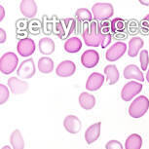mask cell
Segmentation results:
<instances>
[{"label": "cell", "instance_id": "cell-1", "mask_svg": "<svg viewBox=\"0 0 149 149\" xmlns=\"http://www.w3.org/2000/svg\"><path fill=\"white\" fill-rule=\"evenodd\" d=\"M82 37L85 44L89 47L106 48L111 43L112 36L110 33H103L102 26L97 22H85L82 26Z\"/></svg>", "mask_w": 149, "mask_h": 149}, {"label": "cell", "instance_id": "cell-2", "mask_svg": "<svg viewBox=\"0 0 149 149\" xmlns=\"http://www.w3.org/2000/svg\"><path fill=\"white\" fill-rule=\"evenodd\" d=\"M76 29V22L74 19H57V22L54 24V34L58 36L61 39H68L70 34Z\"/></svg>", "mask_w": 149, "mask_h": 149}, {"label": "cell", "instance_id": "cell-3", "mask_svg": "<svg viewBox=\"0 0 149 149\" xmlns=\"http://www.w3.org/2000/svg\"><path fill=\"white\" fill-rule=\"evenodd\" d=\"M92 13L94 19L97 22H103L109 19L114 14V8L111 3L107 2H98L93 5Z\"/></svg>", "mask_w": 149, "mask_h": 149}, {"label": "cell", "instance_id": "cell-4", "mask_svg": "<svg viewBox=\"0 0 149 149\" xmlns=\"http://www.w3.org/2000/svg\"><path fill=\"white\" fill-rule=\"evenodd\" d=\"M149 109V100L145 95H139L130 104L129 114L134 119L141 118Z\"/></svg>", "mask_w": 149, "mask_h": 149}, {"label": "cell", "instance_id": "cell-5", "mask_svg": "<svg viewBox=\"0 0 149 149\" xmlns=\"http://www.w3.org/2000/svg\"><path fill=\"white\" fill-rule=\"evenodd\" d=\"M19 58L15 53L8 52L2 55L0 58V71L5 75L11 74L18 67Z\"/></svg>", "mask_w": 149, "mask_h": 149}, {"label": "cell", "instance_id": "cell-6", "mask_svg": "<svg viewBox=\"0 0 149 149\" xmlns=\"http://www.w3.org/2000/svg\"><path fill=\"white\" fill-rule=\"evenodd\" d=\"M142 91V84L136 81H130L125 84L121 91V97L125 102H130Z\"/></svg>", "mask_w": 149, "mask_h": 149}, {"label": "cell", "instance_id": "cell-7", "mask_svg": "<svg viewBox=\"0 0 149 149\" xmlns=\"http://www.w3.org/2000/svg\"><path fill=\"white\" fill-rule=\"evenodd\" d=\"M127 51V45L124 42H116L107 49L105 53V58L108 61H116L124 56Z\"/></svg>", "mask_w": 149, "mask_h": 149}, {"label": "cell", "instance_id": "cell-8", "mask_svg": "<svg viewBox=\"0 0 149 149\" xmlns=\"http://www.w3.org/2000/svg\"><path fill=\"white\" fill-rule=\"evenodd\" d=\"M18 77L22 78V79H30L34 76L35 74V64L32 58H29V60L24 61L19 64L18 67V71H17Z\"/></svg>", "mask_w": 149, "mask_h": 149}, {"label": "cell", "instance_id": "cell-9", "mask_svg": "<svg viewBox=\"0 0 149 149\" xmlns=\"http://www.w3.org/2000/svg\"><path fill=\"white\" fill-rule=\"evenodd\" d=\"M35 42L31 38H22L17 44V51L21 57H30L35 52Z\"/></svg>", "mask_w": 149, "mask_h": 149}, {"label": "cell", "instance_id": "cell-10", "mask_svg": "<svg viewBox=\"0 0 149 149\" xmlns=\"http://www.w3.org/2000/svg\"><path fill=\"white\" fill-rule=\"evenodd\" d=\"M100 61V55L95 50H87L81 56V63L86 68H93Z\"/></svg>", "mask_w": 149, "mask_h": 149}, {"label": "cell", "instance_id": "cell-11", "mask_svg": "<svg viewBox=\"0 0 149 149\" xmlns=\"http://www.w3.org/2000/svg\"><path fill=\"white\" fill-rule=\"evenodd\" d=\"M8 86L13 95H22L29 90V83L24 80L18 79V77H11L8 79Z\"/></svg>", "mask_w": 149, "mask_h": 149}, {"label": "cell", "instance_id": "cell-12", "mask_svg": "<svg viewBox=\"0 0 149 149\" xmlns=\"http://www.w3.org/2000/svg\"><path fill=\"white\" fill-rule=\"evenodd\" d=\"M63 127L64 129L71 134H76L81 131L82 123L80 119L75 115H68L63 120Z\"/></svg>", "mask_w": 149, "mask_h": 149}, {"label": "cell", "instance_id": "cell-13", "mask_svg": "<svg viewBox=\"0 0 149 149\" xmlns=\"http://www.w3.org/2000/svg\"><path fill=\"white\" fill-rule=\"evenodd\" d=\"M104 80L105 78L102 73L93 72L88 77V80L86 82V89L91 92L97 91V90H100L102 87Z\"/></svg>", "mask_w": 149, "mask_h": 149}, {"label": "cell", "instance_id": "cell-14", "mask_svg": "<svg viewBox=\"0 0 149 149\" xmlns=\"http://www.w3.org/2000/svg\"><path fill=\"white\" fill-rule=\"evenodd\" d=\"M76 71V65L71 61H63L57 66L56 73L60 77H70Z\"/></svg>", "mask_w": 149, "mask_h": 149}, {"label": "cell", "instance_id": "cell-15", "mask_svg": "<svg viewBox=\"0 0 149 149\" xmlns=\"http://www.w3.org/2000/svg\"><path fill=\"white\" fill-rule=\"evenodd\" d=\"M19 10L26 18L32 19L37 14V4L33 0H22L19 4Z\"/></svg>", "mask_w": 149, "mask_h": 149}, {"label": "cell", "instance_id": "cell-16", "mask_svg": "<svg viewBox=\"0 0 149 149\" xmlns=\"http://www.w3.org/2000/svg\"><path fill=\"white\" fill-rule=\"evenodd\" d=\"M124 77L128 80H137L139 82H143L144 81V76H143L142 71L136 64H129L124 68Z\"/></svg>", "mask_w": 149, "mask_h": 149}, {"label": "cell", "instance_id": "cell-17", "mask_svg": "<svg viewBox=\"0 0 149 149\" xmlns=\"http://www.w3.org/2000/svg\"><path fill=\"white\" fill-rule=\"evenodd\" d=\"M100 126L102 123L97 122L91 125L90 127L87 129L85 132V140L88 144H92L94 143L95 140H97V139L100 136Z\"/></svg>", "mask_w": 149, "mask_h": 149}, {"label": "cell", "instance_id": "cell-18", "mask_svg": "<svg viewBox=\"0 0 149 149\" xmlns=\"http://www.w3.org/2000/svg\"><path fill=\"white\" fill-rule=\"evenodd\" d=\"M39 51L41 54L49 56L55 52V42L49 37H43L39 40L38 43Z\"/></svg>", "mask_w": 149, "mask_h": 149}, {"label": "cell", "instance_id": "cell-19", "mask_svg": "<svg viewBox=\"0 0 149 149\" xmlns=\"http://www.w3.org/2000/svg\"><path fill=\"white\" fill-rule=\"evenodd\" d=\"M144 41L140 37H133L129 41V49H128V55L129 57L134 58L136 57L140 50L142 49Z\"/></svg>", "mask_w": 149, "mask_h": 149}, {"label": "cell", "instance_id": "cell-20", "mask_svg": "<svg viewBox=\"0 0 149 149\" xmlns=\"http://www.w3.org/2000/svg\"><path fill=\"white\" fill-rule=\"evenodd\" d=\"M82 48V41L79 38L74 36V37H69L64 42V51L70 54L78 53Z\"/></svg>", "mask_w": 149, "mask_h": 149}, {"label": "cell", "instance_id": "cell-21", "mask_svg": "<svg viewBox=\"0 0 149 149\" xmlns=\"http://www.w3.org/2000/svg\"><path fill=\"white\" fill-rule=\"evenodd\" d=\"M79 104L85 110H91L95 105V97L89 93L83 92L79 95Z\"/></svg>", "mask_w": 149, "mask_h": 149}, {"label": "cell", "instance_id": "cell-22", "mask_svg": "<svg viewBox=\"0 0 149 149\" xmlns=\"http://www.w3.org/2000/svg\"><path fill=\"white\" fill-rule=\"evenodd\" d=\"M104 73L106 75V80L109 85H114L116 84L118 81H119L120 78V74L119 71H118V68L116 67V65L114 64H109V65L104 67Z\"/></svg>", "mask_w": 149, "mask_h": 149}, {"label": "cell", "instance_id": "cell-23", "mask_svg": "<svg viewBox=\"0 0 149 149\" xmlns=\"http://www.w3.org/2000/svg\"><path fill=\"white\" fill-rule=\"evenodd\" d=\"M37 65L39 71L41 73H44V74H49L54 70V61L51 58L43 57L39 58Z\"/></svg>", "mask_w": 149, "mask_h": 149}, {"label": "cell", "instance_id": "cell-24", "mask_svg": "<svg viewBox=\"0 0 149 149\" xmlns=\"http://www.w3.org/2000/svg\"><path fill=\"white\" fill-rule=\"evenodd\" d=\"M142 147V137L137 134H133L129 136L126 139V149H141Z\"/></svg>", "mask_w": 149, "mask_h": 149}, {"label": "cell", "instance_id": "cell-25", "mask_svg": "<svg viewBox=\"0 0 149 149\" xmlns=\"http://www.w3.org/2000/svg\"><path fill=\"white\" fill-rule=\"evenodd\" d=\"M10 143L13 149H24V140L19 130H15L10 136Z\"/></svg>", "mask_w": 149, "mask_h": 149}, {"label": "cell", "instance_id": "cell-26", "mask_svg": "<svg viewBox=\"0 0 149 149\" xmlns=\"http://www.w3.org/2000/svg\"><path fill=\"white\" fill-rule=\"evenodd\" d=\"M126 27H127V26H126L125 19L117 18L111 21L110 29L112 30L113 33H122L126 30Z\"/></svg>", "mask_w": 149, "mask_h": 149}, {"label": "cell", "instance_id": "cell-27", "mask_svg": "<svg viewBox=\"0 0 149 149\" xmlns=\"http://www.w3.org/2000/svg\"><path fill=\"white\" fill-rule=\"evenodd\" d=\"M75 16H76L78 21L84 22V24L88 22H92L93 19L92 13L88 9H86V8H80V9H78L76 11V13H75Z\"/></svg>", "mask_w": 149, "mask_h": 149}, {"label": "cell", "instance_id": "cell-28", "mask_svg": "<svg viewBox=\"0 0 149 149\" xmlns=\"http://www.w3.org/2000/svg\"><path fill=\"white\" fill-rule=\"evenodd\" d=\"M42 31L44 34H52V32H54V24L49 21L46 16H44L42 19Z\"/></svg>", "mask_w": 149, "mask_h": 149}, {"label": "cell", "instance_id": "cell-29", "mask_svg": "<svg viewBox=\"0 0 149 149\" xmlns=\"http://www.w3.org/2000/svg\"><path fill=\"white\" fill-rule=\"evenodd\" d=\"M139 61H140V65H141L142 71H146L148 68V64H149V54L147 50H142L139 53Z\"/></svg>", "mask_w": 149, "mask_h": 149}, {"label": "cell", "instance_id": "cell-30", "mask_svg": "<svg viewBox=\"0 0 149 149\" xmlns=\"http://www.w3.org/2000/svg\"><path fill=\"white\" fill-rule=\"evenodd\" d=\"M9 88L7 86L3 85V84H1L0 85V104H4L9 98Z\"/></svg>", "mask_w": 149, "mask_h": 149}, {"label": "cell", "instance_id": "cell-31", "mask_svg": "<svg viewBox=\"0 0 149 149\" xmlns=\"http://www.w3.org/2000/svg\"><path fill=\"white\" fill-rule=\"evenodd\" d=\"M105 149H123V145L118 140H109L105 144Z\"/></svg>", "mask_w": 149, "mask_h": 149}, {"label": "cell", "instance_id": "cell-32", "mask_svg": "<svg viewBox=\"0 0 149 149\" xmlns=\"http://www.w3.org/2000/svg\"><path fill=\"white\" fill-rule=\"evenodd\" d=\"M6 39H7V35H6V31L2 29H0V43L3 44L6 42Z\"/></svg>", "mask_w": 149, "mask_h": 149}, {"label": "cell", "instance_id": "cell-33", "mask_svg": "<svg viewBox=\"0 0 149 149\" xmlns=\"http://www.w3.org/2000/svg\"><path fill=\"white\" fill-rule=\"evenodd\" d=\"M141 24L143 27H145L146 29L149 30V14L144 17V19L141 21Z\"/></svg>", "mask_w": 149, "mask_h": 149}, {"label": "cell", "instance_id": "cell-34", "mask_svg": "<svg viewBox=\"0 0 149 149\" xmlns=\"http://www.w3.org/2000/svg\"><path fill=\"white\" fill-rule=\"evenodd\" d=\"M5 18V10L2 5H0V22H2Z\"/></svg>", "mask_w": 149, "mask_h": 149}, {"label": "cell", "instance_id": "cell-35", "mask_svg": "<svg viewBox=\"0 0 149 149\" xmlns=\"http://www.w3.org/2000/svg\"><path fill=\"white\" fill-rule=\"evenodd\" d=\"M140 4L144 5V6H149V0H139Z\"/></svg>", "mask_w": 149, "mask_h": 149}, {"label": "cell", "instance_id": "cell-36", "mask_svg": "<svg viewBox=\"0 0 149 149\" xmlns=\"http://www.w3.org/2000/svg\"><path fill=\"white\" fill-rule=\"evenodd\" d=\"M146 80H147V82L149 83V69H148L147 73H146Z\"/></svg>", "mask_w": 149, "mask_h": 149}, {"label": "cell", "instance_id": "cell-37", "mask_svg": "<svg viewBox=\"0 0 149 149\" xmlns=\"http://www.w3.org/2000/svg\"><path fill=\"white\" fill-rule=\"evenodd\" d=\"M1 149H12L10 147V146H8V145H5V146H3V147H2Z\"/></svg>", "mask_w": 149, "mask_h": 149}]
</instances>
